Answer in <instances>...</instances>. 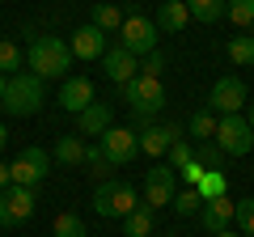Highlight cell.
<instances>
[{
    "label": "cell",
    "instance_id": "cell-1",
    "mask_svg": "<svg viewBox=\"0 0 254 237\" xmlns=\"http://www.w3.org/2000/svg\"><path fill=\"white\" fill-rule=\"evenodd\" d=\"M26 64L38 81H60L68 68H72V47L64 43L60 34H38L26 51Z\"/></svg>",
    "mask_w": 254,
    "mask_h": 237
},
{
    "label": "cell",
    "instance_id": "cell-2",
    "mask_svg": "<svg viewBox=\"0 0 254 237\" xmlns=\"http://www.w3.org/2000/svg\"><path fill=\"white\" fill-rule=\"evenodd\" d=\"M43 102H47V89H43V81H38L34 72H17V76H9V81H4V98H0L4 115L30 118V115H38V110H43Z\"/></svg>",
    "mask_w": 254,
    "mask_h": 237
},
{
    "label": "cell",
    "instance_id": "cell-3",
    "mask_svg": "<svg viewBox=\"0 0 254 237\" xmlns=\"http://www.w3.org/2000/svg\"><path fill=\"white\" fill-rule=\"evenodd\" d=\"M140 208V195L131 182H123V178H106V182L93 186V212L106 220H123L127 212Z\"/></svg>",
    "mask_w": 254,
    "mask_h": 237
},
{
    "label": "cell",
    "instance_id": "cell-4",
    "mask_svg": "<svg viewBox=\"0 0 254 237\" xmlns=\"http://www.w3.org/2000/svg\"><path fill=\"white\" fill-rule=\"evenodd\" d=\"M157 21L144 17V13H131V17H123V26H119V47L123 51H131L136 59H144V55L157 51Z\"/></svg>",
    "mask_w": 254,
    "mask_h": 237
},
{
    "label": "cell",
    "instance_id": "cell-5",
    "mask_svg": "<svg viewBox=\"0 0 254 237\" xmlns=\"http://www.w3.org/2000/svg\"><path fill=\"white\" fill-rule=\"evenodd\" d=\"M123 102H127L131 110H136L140 118H148V115H157V110L165 106V89H161V81H157V76L136 72L131 81L123 85Z\"/></svg>",
    "mask_w": 254,
    "mask_h": 237
},
{
    "label": "cell",
    "instance_id": "cell-6",
    "mask_svg": "<svg viewBox=\"0 0 254 237\" xmlns=\"http://www.w3.org/2000/svg\"><path fill=\"white\" fill-rule=\"evenodd\" d=\"M212 140L220 144L225 157H246L254 148V131H250V123H246V115H220Z\"/></svg>",
    "mask_w": 254,
    "mask_h": 237
},
{
    "label": "cell",
    "instance_id": "cell-7",
    "mask_svg": "<svg viewBox=\"0 0 254 237\" xmlns=\"http://www.w3.org/2000/svg\"><path fill=\"white\" fill-rule=\"evenodd\" d=\"M9 174H13V186H38L51 174V153L47 148H21L17 153V161L9 165Z\"/></svg>",
    "mask_w": 254,
    "mask_h": 237
},
{
    "label": "cell",
    "instance_id": "cell-8",
    "mask_svg": "<svg viewBox=\"0 0 254 237\" xmlns=\"http://www.w3.org/2000/svg\"><path fill=\"white\" fill-rule=\"evenodd\" d=\"M34 186H4L0 191V229H13V225H26L34 216Z\"/></svg>",
    "mask_w": 254,
    "mask_h": 237
},
{
    "label": "cell",
    "instance_id": "cell-9",
    "mask_svg": "<svg viewBox=\"0 0 254 237\" xmlns=\"http://www.w3.org/2000/svg\"><path fill=\"white\" fill-rule=\"evenodd\" d=\"M174 195H178V170H170V165H161L157 161L153 170L144 174V199L140 203H148V208H165V203H174Z\"/></svg>",
    "mask_w": 254,
    "mask_h": 237
},
{
    "label": "cell",
    "instance_id": "cell-10",
    "mask_svg": "<svg viewBox=\"0 0 254 237\" xmlns=\"http://www.w3.org/2000/svg\"><path fill=\"white\" fill-rule=\"evenodd\" d=\"M246 106V81L242 76H220L208 93V110L212 115H242Z\"/></svg>",
    "mask_w": 254,
    "mask_h": 237
},
{
    "label": "cell",
    "instance_id": "cell-11",
    "mask_svg": "<svg viewBox=\"0 0 254 237\" xmlns=\"http://www.w3.org/2000/svg\"><path fill=\"white\" fill-rule=\"evenodd\" d=\"M98 144H102V153H106L110 165H127L131 157L140 153V136H136V131H127V127H110V131H102Z\"/></svg>",
    "mask_w": 254,
    "mask_h": 237
},
{
    "label": "cell",
    "instance_id": "cell-12",
    "mask_svg": "<svg viewBox=\"0 0 254 237\" xmlns=\"http://www.w3.org/2000/svg\"><path fill=\"white\" fill-rule=\"evenodd\" d=\"M68 47H72V59L93 64V59H102V55H106V34H102L93 21H85V26H76L72 34H68Z\"/></svg>",
    "mask_w": 254,
    "mask_h": 237
},
{
    "label": "cell",
    "instance_id": "cell-13",
    "mask_svg": "<svg viewBox=\"0 0 254 237\" xmlns=\"http://www.w3.org/2000/svg\"><path fill=\"white\" fill-rule=\"evenodd\" d=\"M174 140H182V127H178V123H157V127H144V131H140V153H148L153 161H161V157L170 153Z\"/></svg>",
    "mask_w": 254,
    "mask_h": 237
},
{
    "label": "cell",
    "instance_id": "cell-14",
    "mask_svg": "<svg viewBox=\"0 0 254 237\" xmlns=\"http://www.w3.org/2000/svg\"><path fill=\"white\" fill-rule=\"evenodd\" d=\"M93 81L89 76H68V81L60 85V106L68 110V115H81L85 106H93Z\"/></svg>",
    "mask_w": 254,
    "mask_h": 237
},
{
    "label": "cell",
    "instance_id": "cell-15",
    "mask_svg": "<svg viewBox=\"0 0 254 237\" xmlns=\"http://www.w3.org/2000/svg\"><path fill=\"white\" fill-rule=\"evenodd\" d=\"M102 68H106V76L119 85V89H123V85L140 72V59H136L131 51H123V47H106V55H102Z\"/></svg>",
    "mask_w": 254,
    "mask_h": 237
},
{
    "label": "cell",
    "instance_id": "cell-16",
    "mask_svg": "<svg viewBox=\"0 0 254 237\" xmlns=\"http://www.w3.org/2000/svg\"><path fill=\"white\" fill-rule=\"evenodd\" d=\"M110 118H115L110 102H93V106H85L81 115H76V136H102V131L115 127Z\"/></svg>",
    "mask_w": 254,
    "mask_h": 237
},
{
    "label": "cell",
    "instance_id": "cell-17",
    "mask_svg": "<svg viewBox=\"0 0 254 237\" xmlns=\"http://www.w3.org/2000/svg\"><path fill=\"white\" fill-rule=\"evenodd\" d=\"M233 208H237V203L229 199V195H220V199H208V203L199 208V225L208 229V233H220V229L233 225Z\"/></svg>",
    "mask_w": 254,
    "mask_h": 237
},
{
    "label": "cell",
    "instance_id": "cell-18",
    "mask_svg": "<svg viewBox=\"0 0 254 237\" xmlns=\"http://www.w3.org/2000/svg\"><path fill=\"white\" fill-rule=\"evenodd\" d=\"M157 30H165V34H178V30H187L190 13H187V0H161V9H157Z\"/></svg>",
    "mask_w": 254,
    "mask_h": 237
},
{
    "label": "cell",
    "instance_id": "cell-19",
    "mask_svg": "<svg viewBox=\"0 0 254 237\" xmlns=\"http://www.w3.org/2000/svg\"><path fill=\"white\" fill-rule=\"evenodd\" d=\"M153 216H157V212L148 208V203H140L136 212H127V216H123L127 237H153Z\"/></svg>",
    "mask_w": 254,
    "mask_h": 237
},
{
    "label": "cell",
    "instance_id": "cell-20",
    "mask_svg": "<svg viewBox=\"0 0 254 237\" xmlns=\"http://www.w3.org/2000/svg\"><path fill=\"white\" fill-rule=\"evenodd\" d=\"M229 64H237V68H254V34H237V38H229Z\"/></svg>",
    "mask_w": 254,
    "mask_h": 237
},
{
    "label": "cell",
    "instance_id": "cell-21",
    "mask_svg": "<svg viewBox=\"0 0 254 237\" xmlns=\"http://www.w3.org/2000/svg\"><path fill=\"white\" fill-rule=\"evenodd\" d=\"M195 191H199V199L208 203V199H220V195H229V178H225V170H208L199 178V186H195Z\"/></svg>",
    "mask_w": 254,
    "mask_h": 237
},
{
    "label": "cell",
    "instance_id": "cell-22",
    "mask_svg": "<svg viewBox=\"0 0 254 237\" xmlns=\"http://www.w3.org/2000/svg\"><path fill=\"white\" fill-rule=\"evenodd\" d=\"M21 68H26V55H21V47L13 43V38H0V72H4V76H17Z\"/></svg>",
    "mask_w": 254,
    "mask_h": 237
},
{
    "label": "cell",
    "instance_id": "cell-23",
    "mask_svg": "<svg viewBox=\"0 0 254 237\" xmlns=\"http://www.w3.org/2000/svg\"><path fill=\"white\" fill-rule=\"evenodd\" d=\"M55 161L60 165H85V140L81 136H64L55 144Z\"/></svg>",
    "mask_w": 254,
    "mask_h": 237
},
{
    "label": "cell",
    "instance_id": "cell-24",
    "mask_svg": "<svg viewBox=\"0 0 254 237\" xmlns=\"http://www.w3.org/2000/svg\"><path fill=\"white\" fill-rule=\"evenodd\" d=\"M187 13L203 26H212V21L225 17V0H187Z\"/></svg>",
    "mask_w": 254,
    "mask_h": 237
},
{
    "label": "cell",
    "instance_id": "cell-25",
    "mask_svg": "<svg viewBox=\"0 0 254 237\" xmlns=\"http://www.w3.org/2000/svg\"><path fill=\"white\" fill-rule=\"evenodd\" d=\"M225 13L237 30H254V0H225Z\"/></svg>",
    "mask_w": 254,
    "mask_h": 237
},
{
    "label": "cell",
    "instance_id": "cell-26",
    "mask_svg": "<svg viewBox=\"0 0 254 237\" xmlns=\"http://www.w3.org/2000/svg\"><path fill=\"white\" fill-rule=\"evenodd\" d=\"M216 118L220 115H212V110H195V115H190V136H195V144H203V140L216 136Z\"/></svg>",
    "mask_w": 254,
    "mask_h": 237
},
{
    "label": "cell",
    "instance_id": "cell-27",
    "mask_svg": "<svg viewBox=\"0 0 254 237\" xmlns=\"http://www.w3.org/2000/svg\"><path fill=\"white\" fill-rule=\"evenodd\" d=\"M93 26H98L102 34H119V26H123V13H119L115 4H93Z\"/></svg>",
    "mask_w": 254,
    "mask_h": 237
},
{
    "label": "cell",
    "instance_id": "cell-28",
    "mask_svg": "<svg viewBox=\"0 0 254 237\" xmlns=\"http://www.w3.org/2000/svg\"><path fill=\"white\" fill-rule=\"evenodd\" d=\"M85 165H89V174L98 178V182H106L110 170H115V165L106 161V153H102V144H85Z\"/></svg>",
    "mask_w": 254,
    "mask_h": 237
},
{
    "label": "cell",
    "instance_id": "cell-29",
    "mask_svg": "<svg viewBox=\"0 0 254 237\" xmlns=\"http://www.w3.org/2000/svg\"><path fill=\"white\" fill-rule=\"evenodd\" d=\"M55 237H89V233H85V220L76 212H60L55 216Z\"/></svg>",
    "mask_w": 254,
    "mask_h": 237
},
{
    "label": "cell",
    "instance_id": "cell-30",
    "mask_svg": "<svg viewBox=\"0 0 254 237\" xmlns=\"http://www.w3.org/2000/svg\"><path fill=\"white\" fill-rule=\"evenodd\" d=\"M199 208H203V199H199L195 186H187V191L174 195V212H178V216H199Z\"/></svg>",
    "mask_w": 254,
    "mask_h": 237
},
{
    "label": "cell",
    "instance_id": "cell-31",
    "mask_svg": "<svg viewBox=\"0 0 254 237\" xmlns=\"http://www.w3.org/2000/svg\"><path fill=\"white\" fill-rule=\"evenodd\" d=\"M233 225L242 229V237H254V195H250V199H237V208H233Z\"/></svg>",
    "mask_w": 254,
    "mask_h": 237
},
{
    "label": "cell",
    "instance_id": "cell-32",
    "mask_svg": "<svg viewBox=\"0 0 254 237\" xmlns=\"http://www.w3.org/2000/svg\"><path fill=\"white\" fill-rule=\"evenodd\" d=\"M195 157H199L203 170H220V165H225V153H220L216 140H203V144H195Z\"/></svg>",
    "mask_w": 254,
    "mask_h": 237
},
{
    "label": "cell",
    "instance_id": "cell-33",
    "mask_svg": "<svg viewBox=\"0 0 254 237\" xmlns=\"http://www.w3.org/2000/svg\"><path fill=\"white\" fill-rule=\"evenodd\" d=\"M190 157H195V148H190L187 140H174L170 153H165V165H170V170H182V165H190Z\"/></svg>",
    "mask_w": 254,
    "mask_h": 237
},
{
    "label": "cell",
    "instance_id": "cell-34",
    "mask_svg": "<svg viewBox=\"0 0 254 237\" xmlns=\"http://www.w3.org/2000/svg\"><path fill=\"white\" fill-rule=\"evenodd\" d=\"M140 72H144V76H157V81H161V72H165V55H161V51L144 55V59H140Z\"/></svg>",
    "mask_w": 254,
    "mask_h": 237
},
{
    "label": "cell",
    "instance_id": "cell-35",
    "mask_svg": "<svg viewBox=\"0 0 254 237\" xmlns=\"http://www.w3.org/2000/svg\"><path fill=\"white\" fill-rule=\"evenodd\" d=\"M182 182H187V186H199V178H203V174H208V170H203V165H199V157H190V165H182Z\"/></svg>",
    "mask_w": 254,
    "mask_h": 237
},
{
    "label": "cell",
    "instance_id": "cell-36",
    "mask_svg": "<svg viewBox=\"0 0 254 237\" xmlns=\"http://www.w3.org/2000/svg\"><path fill=\"white\" fill-rule=\"evenodd\" d=\"M4 186H13V174H9V165L0 161V191H4Z\"/></svg>",
    "mask_w": 254,
    "mask_h": 237
},
{
    "label": "cell",
    "instance_id": "cell-37",
    "mask_svg": "<svg viewBox=\"0 0 254 237\" xmlns=\"http://www.w3.org/2000/svg\"><path fill=\"white\" fill-rule=\"evenodd\" d=\"M246 123H250V131H254V102H246Z\"/></svg>",
    "mask_w": 254,
    "mask_h": 237
},
{
    "label": "cell",
    "instance_id": "cell-38",
    "mask_svg": "<svg viewBox=\"0 0 254 237\" xmlns=\"http://www.w3.org/2000/svg\"><path fill=\"white\" fill-rule=\"evenodd\" d=\"M9 144V127H4V123H0V148Z\"/></svg>",
    "mask_w": 254,
    "mask_h": 237
},
{
    "label": "cell",
    "instance_id": "cell-39",
    "mask_svg": "<svg viewBox=\"0 0 254 237\" xmlns=\"http://www.w3.org/2000/svg\"><path fill=\"white\" fill-rule=\"evenodd\" d=\"M212 237H237V233H233V229H220V233H212Z\"/></svg>",
    "mask_w": 254,
    "mask_h": 237
},
{
    "label": "cell",
    "instance_id": "cell-40",
    "mask_svg": "<svg viewBox=\"0 0 254 237\" xmlns=\"http://www.w3.org/2000/svg\"><path fill=\"white\" fill-rule=\"evenodd\" d=\"M4 81H9V76H4V72H0V98H4Z\"/></svg>",
    "mask_w": 254,
    "mask_h": 237
}]
</instances>
